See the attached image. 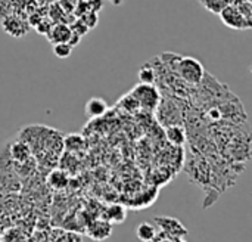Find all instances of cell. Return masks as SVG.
Segmentation results:
<instances>
[{
	"instance_id": "1",
	"label": "cell",
	"mask_w": 252,
	"mask_h": 242,
	"mask_svg": "<svg viewBox=\"0 0 252 242\" xmlns=\"http://www.w3.org/2000/svg\"><path fill=\"white\" fill-rule=\"evenodd\" d=\"M171 64H168V69L176 72L186 84L198 86L205 80V68L204 65L192 56H179L171 53Z\"/></svg>"
},
{
	"instance_id": "2",
	"label": "cell",
	"mask_w": 252,
	"mask_h": 242,
	"mask_svg": "<svg viewBox=\"0 0 252 242\" xmlns=\"http://www.w3.org/2000/svg\"><path fill=\"white\" fill-rule=\"evenodd\" d=\"M130 95L137 101L140 109L143 111H155L159 106L161 102V96H159V90L155 84H145L140 83L137 86H134L130 92Z\"/></svg>"
},
{
	"instance_id": "3",
	"label": "cell",
	"mask_w": 252,
	"mask_h": 242,
	"mask_svg": "<svg viewBox=\"0 0 252 242\" xmlns=\"http://www.w3.org/2000/svg\"><path fill=\"white\" fill-rule=\"evenodd\" d=\"M221 21L233 30H247L251 28L252 21L247 19L242 12L239 10V7L236 4H227L224 9H221V12L219 13Z\"/></svg>"
},
{
	"instance_id": "4",
	"label": "cell",
	"mask_w": 252,
	"mask_h": 242,
	"mask_svg": "<svg viewBox=\"0 0 252 242\" xmlns=\"http://www.w3.org/2000/svg\"><path fill=\"white\" fill-rule=\"evenodd\" d=\"M1 27L9 35L16 37V38L24 37L30 31V24L15 16H6L1 22Z\"/></svg>"
},
{
	"instance_id": "5",
	"label": "cell",
	"mask_w": 252,
	"mask_h": 242,
	"mask_svg": "<svg viewBox=\"0 0 252 242\" xmlns=\"http://www.w3.org/2000/svg\"><path fill=\"white\" fill-rule=\"evenodd\" d=\"M72 31H71V27L68 24H63V22H55L49 33L46 34L47 35V40L53 44H58V43H68L69 37H71Z\"/></svg>"
},
{
	"instance_id": "6",
	"label": "cell",
	"mask_w": 252,
	"mask_h": 242,
	"mask_svg": "<svg viewBox=\"0 0 252 242\" xmlns=\"http://www.w3.org/2000/svg\"><path fill=\"white\" fill-rule=\"evenodd\" d=\"M155 222L161 226V229L167 235H174V237H185L188 234L186 228L176 219L173 217H155Z\"/></svg>"
},
{
	"instance_id": "7",
	"label": "cell",
	"mask_w": 252,
	"mask_h": 242,
	"mask_svg": "<svg viewBox=\"0 0 252 242\" xmlns=\"http://www.w3.org/2000/svg\"><path fill=\"white\" fill-rule=\"evenodd\" d=\"M9 155L15 163H25L31 158V148L24 140H16L9 146Z\"/></svg>"
},
{
	"instance_id": "8",
	"label": "cell",
	"mask_w": 252,
	"mask_h": 242,
	"mask_svg": "<svg viewBox=\"0 0 252 242\" xmlns=\"http://www.w3.org/2000/svg\"><path fill=\"white\" fill-rule=\"evenodd\" d=\"M108 111V104L102 98H92L86 102L84 112L89 118H97L102 117Z\"/></svg>"
},
{
	"instance_id": "9",
	"label": "cell",
	"mask_w": 252,
	"mask_h": 242,
	"mask_svg": "<svg viewBox=\"0 0 252 242\" xmlns=\"http://www.w3.org/2000/svg\"><path fill=\"white\" fill-rule=\"evenodd\" d=\"M165 136L170 143L176 146H182L186 142V130L180 124H170L165 127Z\"/></svg>"
},
{
	"instance_id": "10",
	"label": "cell",
	"mask_w": 252,
	"mask_h": 242,
	"mask_svg": "<svg viewBox=\"0 0 252 242\" xmlns=\"http://www.w3.org/2000/svg\"><path fill=\"white\" fill-rule=\"evenodd\" d=\"M47 183L50 188L56 189V191H61V189H65L69 183V179H68V174L62 170H53L49 173L47 176Z\"/></svg>"
},
{
	"instance_id": "11",
	"label": "cell",
	"mask_w": 252,
	"mask_h": 242,
	"mask_svg": "<svg viewBox=\"0 0 252 242\" xmlns=\"http://www.w3.org/2000/svg\"><path fill=\"white\" fill-rule=\"evenodd\" d=\"M111 235V223L108 222H96L89 229V237L96 241H103Z\"/></svg>"
},
{
	"instance_id": "12",
	"label": "cell",
	"mask_w": 252,
	"mask_h": 242,
	"mask_svg": "<svg viewBox=\"0 0 252 242\" xmlns=\"http://www.w3.org/2000/svg\"><path fill=\"white\" fill-rule=\"evenodd\" d=\"M139 80L140 83H145V84H155L158 77H157V69L152 67L151 62L148 64H143L139 69Z\"/></svg>"
},
{
	"instance_id": "13",
	"label": "cell",
	"mask_w": 252,
	"mask_h": 242,
	"mask_svg": "<svg viewBox=\"0 0 252 242\" xmlns=\"http://www.w3.org/2000/svg\"><path fill=\"white\" fill-rule=\"evenodd\" d=\"M136 235L140 241L143 242H151L152 240H155L157 237V229L152 223L149 222H145V223H140L136 229Z\"/></svg>"
},
{
	"instance_id": "14",
	"label": "cell",
	"mask_w": 252,
	"mask_h": 242,
	"mask_svg": "<svg viewBox=\"0 0 252 242\" xmlns=\"http://www.w3.org/2000/svg\"><path fill=\"white\" fill-rule=\"evenodd\" d=\"M84 142L81 139V136L78 135H68L63 139V148H66L68 151H77L78 148H83Z\"/></svg>"
},
{
	"instance_id": "15",
	"label": "cell",
	"mask_w": 252,
	"mask_h": 242,
	"mask_svg": "<svg viewBox=\"0 0 252 242\" xmlns=\"http://www.w3.org/2000/svg\"><path fill=\"white\" fill-rule=\"evenodd\" d=\"M120 105H121L126 111H128V112H131V114H134V112H137V111L140 109L137 101H136L130 93L126 95V96H123V98L120 99Z\"/></svg>"
},
{
	"instance_id": "16",
	"label": "cell",
	"mask_w": 252,
	"mask_h": 242,
	"mask_svg": "<svg viewBox=\"0 0 252 242\" xmlns=\"http://www.w3.org/2000/svg\"><path fill=\"white\" fill-rule=\"evenodd\" d=\"M72 49H74V47H71L68 43H58V44H53V53H55V56L59 58V59H66V58H69L71 53H72Z\"/></svg>"
},
{
	"instance_id": "17",
	"label": "cell",
	"mask_w": 252,
	"mask_h": 242,
	"mask_svg": "<svg viewBox=\"0 0 252 242\" xmlns=\"http://www.w3.org/2000/svg\"><path fill=\"white\" fill-rule=\"evenodd\" d=\"M108 219H109V222L121 223V222L126 219V211H124V208H123V207H120V206H114V207H111V208H109V211H108Z\"/></svg>"
},
{
	"instance_id": "18",
	"label": "cell",
	"mask_w": 252,
	"mask_h": 242,
	"mask_svg": "<svg viewBox=\"0 0 252 242\" xmlns=\"http://www.w3.org/2000/svg\"><path fill=\"white\" fill-rule=\"evenodd\" d=\"M80 19L87 25V28H89V30H92V28H94V27L97 25L99 16H97V13H96V12H90V10H87L83 16H80Z\"/></svg>"
},
{
	"instance_id": "19",
	"label": "cell",
	"mask_w": 252,
	"mask_h": 242,
	"mask_svg": "<svg viewBox=\"0 0 252 242\" xmlns=\"http://www.w3.org/2000/svg\"><path fill=\"white\" fill-rule=\"evenodd\" d=\"M71 31L72 33H75V34H78V35H86L87 33H89V28H87V25L78 18L74 24H72V27H71Z\"/></svg>"
},
{
	"instance_id": "20",
	"label": "cell",
	"mask_w": 252,
	"mask_h": 242,
	"mask_svg": "<svg viewBox=\"0 0 252 242\" xmlns=\"http://www.w3.org/2000/svg\"><path fill=\"white\" fill-rule=\"evenodd\" d=\"M86 4H87V9L90 12L97 13L103 7V0H86Z\"/></svg>"
},
{
	"instance_id": "21",
	"label": "cell",
	"mask_w": 252,
	"mask_h": 242,
	"mask_svg": "<svg viewBox=\"0 0 252 242\" xmlns=\"http://www.w3.org/2000/svg\"><path fill=\"white\" fill-rule=\"evenodd\" d=\"M52 25H53V24H52L49 19H44V21H41V19H40V22L35 25V28H37V31H38V33H41V34H44V35H46V34L49 33V30H50V27H52Z\"/></svg>"
},
{
	"instance_id": "22",
	"label": "cell",
	"mask_w": 252,
	"mask_h": 242,
	"mask_svg": "<svg viewBox=\"0 0 252 242\" xmlns=\"http://www.w3.org/2000/svg\"><path fill=\"white\" fill-rule=\"evenodd\" d=\"M80 41H81V35H78V34L72 33V34H71V37H69V40H68V44H69L71 47H75V46H78V44H80Z\"/></svg>"
},
{
	"instance_id": "23",
	"label": "cell",
	"mask_w": 252,
	"mask_h": 242,
	"mask_svg": "<svg viewBox=\"0 0 252 242\" xmlns=\"http://www.w3.org/2000/svg\"><path fill=\"white\" fill-rule=\"evenodd\" d=\"M69 1H72V3H74V4H77V3H78V1H80V0H69Z\"/></svg>"
}]
</instances>
